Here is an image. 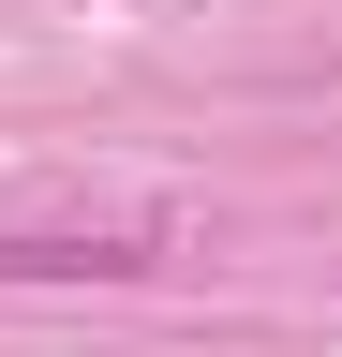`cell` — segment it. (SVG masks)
<instances>
[{
  "label": "cell",
  "mask_w": 342,
  "mask_h": 357,
  "mask_svg": "<svg viewBox=\"0 0 342 357\" xmlns=\"http://www.w3.org/2000/svg\"><path fill=\"white\" fill-rule=\"evenodd\" d=\"M119 268H149L134 238H0V283H119Z\"/></svg>",
  "instance_id": "cell-1"
}]
</instances>
